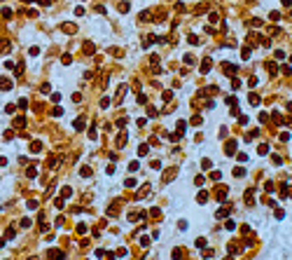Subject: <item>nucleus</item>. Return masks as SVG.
<instances>
[{
	"instance_id": "obj_4",
	"label": "nucleus",
	"mask_w": 292,
	"mask_h": 260,
	"mask_svg": "<svg viewBox=\"0 0 292 260\" xmlns=\"http://www.w3.org/2000/svg\"><path fill=\"white\" fill-rule=\"evenodd\" d=\"M210 68H213V61H210V59H206V61L201 64V68H199V70H201V73L206 75V73H210Z\"/></svg>"
},
{
	"instance_id": "obj_45",
	"label": "nucleus",
	"mask_w": 292,
	"mask_h": 260,
	"mask_svg": "<svg viewBox=\"0 0 292 260\" xmlns=\"http://www.w3.org/2000/svg\"><path fill=\"white\" fill-rule=\"evenodd\" d=\"M108 105H110V98H108V96L100 98V108H108Z\"/></svg>"
},
{
	"instance_id": "obj_19",
	"label": "nucleus",
	"mask_w": 292,
	"mask_h": 260,
	"mask_svg": "<svg viewBox=\"0 0 292 260\" xmlns=\"http://www.w3.org/2000/svg\"><path fill=\"white\" fill-rule=\"evenodd\" d=\"M26 176H28V178H35V176H37V166H28Z\"/></svg>"
},
{
	"instance_id": "obj_11",
	"label": "nucleus",
	"mask_w": 292,
	"mask_h": 260,
	"mask_svg": "<svg viewBox=\"0 0 292 260\" xmlns=\"http://www.w3.org/2000/svg\"><path fill=\"white\" fill-rule=\"evenodd\" d=\"M196 202H199V204H206V202H208V192H203V190H201V192L196 195Z\"/></svg>"
},
{
	"instance_id": "obj_56",
	"label": "nucleus",
	"mask_w": 292,
	"mask_h": 260,
	"mask_svg": "<svg viewBox=\"0 0 292 260\" xmlns=\"http://www.w3.org/2000/svg\"><path fill=\"white\" fill-rule=\"evenodd\" d=\"M245 202H248V204H253V190H248V195H245Z\"/></svg>"
},
{
	"instance_id": "obj_47",
	"label": "nucleus",
	"mask_w": 292,
	"mask_h": 260,
	"mask_svg": "<svg viewBox=\"0 0 292 260\" xmlns=\"http://www.w3.org/2000/svg\"><path fill=\"white\" fill-rule=\"evenodd\" d=\"M28 54H31V56H37V54H40V47H31V52H28Z\"/></svg>"
},
{
	"instance_id": "obj_51",
	"label": "nucleus",
	"mask_w": 292,
	"mask_h": 260,
	"mask_svg": "<svg viewBox=\"0 0 292 260\" xmlns=\"http://www.w3.org/2000/svg\"><path fill=\"white\" fill-rule=\"evenodd\" d=\"M236 228V225H234V220H227V223H225V230H234Z\"/></svg>"
},
{
	"instance_id": "obj_44",
	"label": "nucleus",
	"mask_w": 292,
	"mask_h": 260,
	"mask_svg": "<svg viewBox=\"0 0 292 260\" xmlns=\"http://www.w3.org/2000/svg\"><path fill=\"white\" fill-rule=\"evenodd\" d=\"M21 228H31V218H21Z\"/></svg>"
},
{
	"instance_id": "obj_53",
	"label": "nucleus",
	"mask_w": 292,
	"mask_h": 260,
	"mask_svg": "<svg viewBox=\"0 0 292 260\" xmlns=\"http://www.w3.org/2000/svg\"><path fill=\"white\" fill-rule=\"evenodd\" d=\"M140 244L143 246H150V237H140Z\"/></svg>"
},
{
	"instance_id": "obj_28",
	"label": "nucleus",
	"mask_w": 292,
	"mask_h": 260,
	"mask_svg": "<svg viewBox=\"0 0 292 260\" xmlns=\"http://www.w3.org/2000/svg\"><path fill=\"white\" fill-rule=\"evenodd\" d=\"M70 61H72V56H70V54H63V56H61V64H63V66H68Z\"/></svg>"
},
{
	"instance_id": "obj_7",
	"label": "nucleus",
	"mask_w": 292,
	"mask_h": 260,
	"mask_svg": "<svg viewBox=\"0 0 292 260\" xmlns=\"http://www.w3.org/2000/svg\"><path fill=\"white\" fill-rule=\"evenodd\" d=\"M248 101H250V105H260V96H257L255 92H250V94H248Z\"/></svg>"
},
{
	"instance_id": "obj_34",
	"label": "nucleus",
	"mask_w": 292,
	"mask_h": 260,
	"mask_svg": "<svg viewBox=\"0 0 292 260\" xmlns=\"http://www.w3.org/2000/svg\"><path fill=\"white\" fill-rule=\"evenodd\" d=\"M154 40H157V38H154V35H147V38H145V47H150V45H152V42H154Z\"/></svg>"
},
{
	"instance_id": "obj_21",
	"label": "nucleus",
	"mask_w": 292,
	"mask_h": 260,
	"mask_svg": "<svg viewBox=\"0 0 292 260\" xmlns=\"http://www.w3.org/2000/svg\"><path fill=\"white\" fill-rule=\"evenodd\" d=\"M234 176H236V178L245 176V169H243V166H236V169H234Z\"/></svg>"
},
{
	"instance_id": "obj_16",
	"label": "nucleus",
	"mask_w": 292,
	"mask_h": 260,
	"mask_svg": "<svg viewBox=\"0 0 292 260\" xmlns=\"http://www.w3.org/2000/svg\"><path fill=\"white\" fill-rule=\"evenodd\" d=\"M147 150H150V145H147V143H143V145L138 148V155H140V157H145V155H147Z\"/></svg>"
},
{
	"instance_id": "obj_39",
	"label": "nucleus",
	"mask_w": 292,
	"mask_h": 260,
	"mask_svg": "<svg viewBox=\"0 0 292 260\" xmlns=\"http://www.w3.org/2000/svg\"><path fill=\"white\" fill-rule=\"evenodd\" d=\"M203 181H206L203 176H196V178H194V185H199V188H201V185H203Z\"/></svg>"
},
{
	"instance_id": "obj_57",
	"label": "nucleus",
	"mask_w": 292,
	"mask_h": 260,
	"mask_svg": "<svg viewBox=\"0 0 292 260\" xmlns=\"http://www.w3.org/2000/svg\"><path fill=\"white\" fill-rule=\"evenodd\" d=\"M178 228H180V230H187L189 225H187V220H180V223H178Z\"/></svg>"
},
{
	"instance_id": "obj_32",
	"label": "nucleus",
	"mask_w": 292,
	"mask_h": 260,
	"mask_svg": "<svg viewBox=\"0 0 292 260\" xmlns=\"http://www.w3.org/2000/svg\"><path fill=\"white\" fill-rule=\"evenodd\" d=\"M26 206H28L31 211H33V209H37V199H28V204H26Z\"/></svg>"
},
{
	"instance_id": "obj_22",
	"label": "nucleus",
	"mask_w": 292,
	"mask_h": 260,
	"mask_svg": "<svg viewBox=\"0 0 292 260\" xmlns=\"http://www.w3.org/2000/svg\"><path fill=\"white\" fill-rule=\"evenodd\" d=\"M194 246H196V248H206V239H203V237H199V239L194 241Z\"/></svg>"
},
{
	"instance_id": "obj_8",
	"label": "nucleus",
	"mask_w": 292,
	"mask_h": 260,
	"mask_svg": "<svg viewBox=\"0 0 292 260\" xmlns=\"http://www.w3.org/2000/svg\"><path fill=\"white\" fill-rule=\"evenodd\" d=\"M40 150H42V143H40V141H31V152H35V155H37Z\"/></svg>"
},
{
	"instance_id": "obj_58",
	"label": "nucleus",
	"mask_w": 292,
	"mask_h": 260,
	"mask_svg": "<svg viewBox=\"0 0 292 260\" xmlns=\"http://www.w3.org/2000/svg\"><path fill=\"white\" fill-rule=\"evenodd\" d=\"M138 169V162H129V171H136Z\"/></svg>"
},
{
	"instance_id": "obj_13",
	"label": "nucleus",
	"mask_w": 292,
	"mask_h": 260,
	"mask_svg": "<svg viewBox=\"0 0 292 260\" xmlns=\"http://www.w3.org/2000/svg\"><path fill=\"white\" fill-rule=\"evenodd\" d=\"M61 197H63V199L72 197V188H68V185H65V188H61Z\"/></svg>"
},
{
	"instance_id": "obj_9",
	"label": "nucleus",
	"mask_w": 292,
	"mask_h": 260,
	"mask_svg": "<svg viewBox=\"0 0 292 260\" xmlns=\"http://www.w3.org/2000/svg\"><path fill=\"white\" fill-rule=\"evenodd\" d=\"M124 145H126V134L122 131V134L117 136V148H124Z\"/></svg>"
},
{
	"instance_id": "obj_14",
	"label": "nucleus",
	"mask_w": 292,
	"mask_h": 260,
	"mask_svg": "<svg viewBox=\"0 0 292 260\" xmlns=\"http://www.w3.org/2000/svg\"><path fill=\"white\" fill-rule=\"evenodd\" d=\"M266 70H269L271 75H276V73H278V66L273 64V61H269V64H266Z\"/></svg>"
},
{
	"instance_id": "obj_25",
	"label": "nucleus",
	"mask_w": 292,
	"mask_h": 260,
	"mask_svg": "<svg viewBox=\"0 0 292 260\" xmlns=\"http://www.w3.org/2000/svg\"><path fill=\"white\" fill-rule=\"evenodd\" d=\"M124 185H126V188H136V185H138V183H136V178H126V181H124Z\"/></svg>"
},
{
	"instance_id": "obj_55",
	"label": "nucleus",
	"mask_w": 292,
	"mask_h": 260,
	"mask_svg": "<svg viewBox=\"0 0 292 260\" xmlns=\"http://www.w3.org/2000/svg\"><path fill=\"white\" fill-rule=\"evenodd\" d=\"M250 24H253V26L257 28V26H262V19H250Z\"/></svg>"
},
{
	"instance_id": "obj_20",
	"label": "nucleus",
	"mask_w": 292,
	"mask_h": 260,
	"mask_svg": "<svg viewBox=\"0 0 292 260\" xmlns=\"http://www.w3.org/2000/svg\"><path fill=\"white\" fill-rule=\"evenodd\" d=\"M61 28H63L65 33H75V31H77V28H75V24H63Z\"/></svg>"
},
{
	"instance_id": "obj_35",
	"label": "nucleus",
	"mask_w": 292,
	"mask_h": 260,
	"mask_svg": "<svg viewBox=\"0 0 292 260\" xmlns=\"http://www.w3.org/2000/svg\"><path fill=\"white\" fill-rule=\"evenodd\" d=\"M241 56L248 59V56H250V47H243V49H241Z\"/></svg>"
},
{
	"instance_id": "obj_43",
	"label": "nucleus",
	"mask_w": 292,
	"mask_h": 260,
	"mask_svg": "<svg viewBox=\"0 0 292 260\" xmlns=\"http://www.w3.org/2000/svg\"><path fill=\"white\" fill-rule=\"evenodd\" d=\"M82 176H84V178H89V176H91V169H89V166H84V169H82Z\"/></svg>"
},
{
	"instance_id": "obj_63",
	"label": "nucleus",
	"mask_w": 292,
	"mask_h": 260,
	"mask_svg": "<svg viewBox=\"0 0 292 260\" xmlns=\"http://www.w3.org/2000/svg\"><path fill=\"white\" fill-rule=\"evenodd\" d=\"M288 108H290V110H292V103H290V105H288Z\"/></svg>"
},
{
	"instance_id": "obj_36",
	"label": "nucleus",
	"mask_w": 292,
	"mask_h": 260,
	"mask_svg": "<svg viewBox=\"0 0 292 260\" xmlns=\"http://www.w3.org/2000/svg\"><path fill=\"white\" fill-rule=\"evenodd\" d=\"M147 117H157V108L150 105V108H147Z\"/></svg>"
},
{
	"instance_id": "obj_5",
	"label": "nucleus",
	"mask_w": 292,
	"mask_h": 260,
	"mask_svg": "<svg viewBox=\"0 0 292 260\" xmlns=\"http://www.w3.org/2000/svg\"><path fill=\"white\" fill-rule=\"evenodd\" d=\"M175 129H178V136H185V129H187V122H185V120H180V122L175 124Z\"/></svg>"
},
{
	"instance_id": "obj_62",
	"label": "nucleus",
	"mask_w": 292,
	"mask_h": 260,
	"mask_svg": "<svg viewBox=\"0 0 292 260\" xmlns=\"http://www.w3.org/2000/svg\"><path fill=\"white\" fill-rule=\"evenodd\" d=\"M21 2H31V0H21Z\"/></svg>"
},
{
	"instance_id": "obj_31",
	"label": "nucleus",
	"mask_w": 292,
	"mask_h": 260,
	"mask_svg": "<svg viewBox=\"0 0 292 260\" xmlns=\"http://www.w3.org/2000/svg\"><path fill=\"white\" fill-rule=\"evenodd\" d=\"M189 122H192V124H194V127H199V124H201V122H203V120H201V117H199V115H194V117H192V120H189Z\"/></svg>"
},
{
	"instance_id": "obj_27",
	"label": "nucleus",
	"mask_w": 292,
	"mask_h": 260,
	"mask_svg": "<svg viewBox=\"0 0 292 260\" xmlns=\"http://www.w3.org/2000/svg\"><path fill=\"white\" fill-rule=\"evenodd\" d=\"M94 49H96V47H94V45H91V42H84V54H91V52H94Z\"/></svg>"
},
{
	"instance_id": "obj_26",
	"label": "nucleus",
	"mask_w": 292,
	"mask_h": 260,
	"mask_svg": "<svg viewBox=\"0 0 292 260\" xmlns=\"http://www.w3.org/2000/svg\"><path fill=\"white\" fill-rule=\"evenodd\" d=\"M217 190H220V192H217V197H220V199H227V185H225V188H217Z\"/></svg>"
},
{
	"instance_id": "obj_38",
	"label": "nucleus",
	"mask_w": 292,
	"mask_h": 260,
	"mask_svg": "<svg viewBox=\"0 0 292 260\" xmlns=\"http://www.w3.org/2000/svg\"><path fill=\"white\" fill-rule=\"evenodd\" d=\"M54 206H56V209H63V197H59V199H54Z\"/></svg>"
},
{
	"instance_id": "obj_33",
	"label": "nucleus",
	"mask_w": 292,
	"mask_h": 260,
	"mask_svg": "<svg viewBox=\"0 0 292 260\" xmlns=\"http://www.w3.org/2000/svg\"><path fill=\"white\" fill-rule=\"evenodd\" d=\"M119 12L126 14V12H129V2H122V5H119Z\"/></svg>"
},
{
	"instance_id": "obj_2",
	"label": "nucleus",
	"mask_w": 292,
	"mask_h": 260,
	"mask_svg": "<svg viewBox=\"0 0 292 260\" xmlns=\"http://www.w3.org/2000/svg\"><path fill=\"white\" fill-rule=\"evenodd\" d=\"M222 70H225L227 75H236V70H238V68H236L234 64H222Z\"/></svg>"
},
{
	"instance_id": "obj_23",
	"label": "nucleus",
	"mask_w": 292,
	"mask_h": 260,
	"mask_svg": "<svg viewBox=\"0 0 292 260\" xmlns=\"http://www.w3.org/2000/svg\"><path fill=\"white\" fill-rule=\"evenodd\" d=\"M215 216H217V218H225V216H229V209H227V206H222V209H220Z\"/></svg>"
},
{
	"instance_id": "obj_1",
	"label": "nucleus",
	"mask_w": 292,
	"mask_h": 260,
	"mask_svg": "<svg viewBox=\"0 0 292 260\" xmlns=\"http://www.w3.org/2000/svg\"><path fill=\"white\" fill-rule=\"evenodd\" d=\"M12 84H14V82H12L9 77H0V89H2V92H9Z\"/></svg>"
},
{
	"instance_id": "obj_3",
	"label": "nucleus",
	"mask_w": 292,
	"mask_h": 260,
	"mask_svg": "<svg viewBox=\"0 0 292 260\" xmlns=\"http://www.w3.org/2000/svg\"><path fill=\"white\" fill-rule=\"evenodd\" d=\"M124 94H126V84H119V89H117V98H115V101L122 103V101H124Z\"/></svg>"
},
{
	"instance_id": "obj_17",
	"label": "nucleus",
	"mask_w": 292,
	"mask_h": 260,
	"mask_svg": "<svg viewBox=\"0 0 292 260\" xmlns=\"http://www.w3.org/2000/svg\"><path fill=\"white\" fill-rule=\"evenodd\" d=\"M84 124H87V120H84V117H80V120L75 122V129H77V131H82V129H84Z\"/></svg>"
},
{
	"instance_id": "obj_49",
	"label": "nucleus",
	"mask_w": 292,
	"mask_h": 260,
	"mask_svg": "<svg viewBox=\"0 0 292 260\" xmlns=\"http://www.w3.org/2000/svg\"><path fill=\"white\" fill-rule=\"evenodd\" d=\"M98 134H96V127H89V138H96Z\"/></svg>"
},
{
	"instance_id": "obj_10",
	"label": "nucleus",
	"mask_w": 292,
	"mask_h": 260,
	"mask_svg": "<svg viewBox=\"0 0 292 260\" xmlns=\"http://www.w3.org/2000/svg\"><path fill=\"white\" fill-rule=\"evenodd\" d=\"M175 178V169H168L166 173H164V183H168V181H173Z\"/></svg>"
},
{
	"instance_id": "obj_30",
	"label": "nucleus",
	"mask_w": 292,
	"mask_h": 260,
	"mask_svg": "<svg viewBox=\"0 0 292 260\" xmlns=\"http://www.w3.org/2000/svg\"><path fill=\"white\" fill-rule=\"evenodd\" d=\"M194 61H196V59L192 56V54H185V64H187V66H192Z\"/></svg>"
},
{
	"instance_id": "obj_41",
	"label": "nucleus",
	"mask_w": 292,
	"mask_h": 260,
	"mask_svg": "<svg viewBox=\"0 0 292 260\" xmlns=\"http://www.w3.org/2000/svg\"><path fill=\"white\" fill-rule=\"evenodd\" d=\"M201 12H208V5H199L196 7V14H201Z\"/></svg>"
},
{
	"instance_id": "obj_46",
	"label": "nucleus",
	"mask_w": 292,
	"mask_h": 260,
	"mask_svg": "<svg viewBox=\"0 0 292 260\" xmlns=\"http://www.w3.org/2000/svg\"><path fill=\"white\" fill-rule=\"evenodd\" d=\"M187 40H189V45H199V38H196V35H189Z\"/></svg>"
},
{
	"instance_id": "obj_60",
	"label": "nucleus",
	"mask_w": 292,
	"mask_h": 260,
	"mask_svg": "<svg viewBox=\"0 0 292 260\" xmlns=\"http://www.w3.org/2000/svg\"><path fill=\"white\" fill-rule=\"evenodd\" d=\"M35 2H40V5H49L52 0H35Z\"/></svg>"
},
{
	"instance_id": "obj_29",
	"label": "nucleus",
	"mask_w": 292,
	"mask_h": 260,
	"mask_svg": "<svg viewBox=\"0 0 292 260\" xmlns=\"http://www.w3.org/2000/svg\"><path fill=\"white\" fill-rule=\"evenodd\" d=\"M24 124H26V117H17L14 120V127H24Z\"/></svg>"
},
{
	"instance_id": "obj_54",
	"label": "nucleus",
	"mask_w": 292,
	"mask_h": 260,
	"mask_svg": "<svg viewBox=\"0 0 292 260\" xmlns=\"http://www.w3.org/2000/svg\"><path fill=\"white\" fill-rule=\"evenodd\" d=\"M5 138H7V141H9V138H14V131L7 129V131H5Z\"/></svg>"
},
{
	"instance_id": "obj_64",
	"label": "nucleus",
	"mask_w": 292,
	"mask_h": 260,
	"mask_svg": "<svg viewBox=\"0 0 292 260\" xmlns=\"http://www.w3.org/2000/svg\"><path fill=\"white\" fill-rule=\"evenodd\" d=\"M290 64H292V56H290Z\"/></svg>"
},
{
	"instance_id": "obj_6",
	"label": "nucleus",
	"mask_w": 292,
	"mask_h": 260,
	"mask_svg": "<svg viewBox=\"0 0 292 260\" xmlns=\"http://www.w3.org/2000/svg\"><path fill=\"white\" fill-rule=\"evenodd\" d=\"M225 150H227V155H234V152H236V141H227Z\"/></svg>"
},
{
	"instance_id": "obj_59",
	"label": "nucleus",
	"mask_w": 292,
	"mask_h": 260,
	"mask_svg": "<svg viewBox=\"0 0 292 260\" xmlns=\"http://www.w3.org/2000/svg\"><path fill=\"white\" fill-rule=\"evenodd\" d=\"M281 2H283L285 7H292V0H281Z\"/></svg>"
},
{
	"instance_id": "obj_37",
	"label": "nucleus",
	"mask_w": 292,
	"mask_h": 260,
	"mask_svg": "<svg viewBox=\"0 0 292 260\" xmlns=\"http://www.w3.org/2000/svg\"><path fill=\"white\" fill-rule=\"evenodd\" d=\"M210 178H213V181H220L222 173H220V171H210Z\"/></svg>"
},
{
	"instance_id": "obj_24",
	"label": "nucleus",
	"mask_w": 292,
	"mask_h": 260,
	"mask_svg": "<svg viewBox=\"0 0 292 260\" xmlns=\"http://www.w3.org/2000/svg\"><path fill=\"white\" fill-rule=\"evenodd\" d=\"M257 152H260V155H269V145H266V143H262L260 148H257Z\"/></svg>"
},
{
	"instance_id": "obj_18",
	"label": "nucleus",
	"mask_w": 292,
	"mask_h": 260,
	"mask_svg": "<svg viewBox=\"0 0 292 260\" xmlns=\"http://www.w3.org/2000/svg\"><path fill=\"white\" fill-rule=\"evenodd\" d=\"M210 166H213V162H210L208 157H203V160H201V169H203V171H206V169H210Z\"/></svg>"
},
{
	"instance_id": "obj_52",
	"label": "nucleus",
	"mask_w": 292,
	"mask_h": 260,
	"mask_svg": "<svg viewBox=\"0 0 292 260\" xmlns=\"http://www.w3.org/2000/svg\"><path fill=\"white\" fill-rule=\"evenodd\" d=\"M231 87H234V89H238V87H241V80H238V77H234V82H231Z\"/></svg>"
},
{
	"instance_id": "obj_40",
	"label": "nucleus",
	"mask_w": 292,
	"mask_h": 260,
	"mask_svg": "<svg viewBox=\"0 0 292 260\" xmlns=\"http://www.w3.org/2000/svg\"><path fill=\"white\" fill-rule=\"evenodd\" d=\"M257 120H260V124H266V122H269V117H266V113H262V115L257 117Z\"/></svg>"
},
{
	"instance_id": "obj_12",
	"label": "nucleus",
	"mask_w": 292,
	"mask_h": 260,
	"mask_svg": "<svg viewBox=\"0 0 292 260\" xmlns=\"http://www.w3.org/2000/svg\"><path fill=\"white\" fill-rule=\"evenodd\" d=\"M9 49H12V42L9 40H2L0 42V52H9Z\"/></svg>"
},
{
	"instance_id": "obj_48",
	"label": "nucleus",
	"mask_w": 292,
	"mask_h": 260,
	"mask_svg": "<svg viewBox=\"0 0 292 260\" xmlns=\"http://www.w3.org/2000/svg\"><path fill=\"white\" fill-rule=\"evenodd\" d=\"M52 101H54V103H59V101H61V94H59V92H54V94H52Z\"/></svg>"
},
{
	"instance_id": "obj_15",
	"label": "nucleus",
	"mask_w": 292,
	"mask_h": 260,
	"mask_svg": "<svg viewBox=\"0 0 292 260\" xmlns=\"http://www.w3.org/2000/svg\"><path fill=\"white\" fill-rule=\"evenodd\" d=\"M273 56H276V61L281 64V61L285 59V52H283V49H276V52H273Z\"/></svg>"
},
{
	"instance_id": "obj_61",
	"label": "nucleus",
	"mask_w": 292,
	"mask_h": 260,
	"mask_svg": "<svg viewBox=\"0 0 292 260\" xmlns=\"http://www.w3.org/2000/svg\"><path fill=\"white\" fill-rule=\"evenodd\" d=\"M0 166H7V160H5V157H0Z\"/></svg>"
},
{
	"instance_id": "obj_50",
	"label": "nucleus",
	"mask_w": 292,
	"mask_h": 260,
	"mask_svg": "<svg viewBox=\"0 0 292 260\" xmlns=\"http://www.w3.org/2000/svg\"><path fill=\"white\" fill-rule=\"evenodd\" d=\"M77 232H80V234H84V232H87V225H84V223H80V225H77Z\"/></svg>"
},
{
	"instance_id": "obj_42",
	"label": "nucleus",
	"mask_w": 292,
	"mask_h": 260,
	"mask_svg": "<svg viewBox=\"0 0 292 260\" xmlns=\"http://www.w3.org/2000/svg\"><path fill=\"white\" fill-rule=\"evenodd\" d=\"M257 82H260L257 77H250V80H248V87H257Z\"/></svg>"
}]
</instances>
